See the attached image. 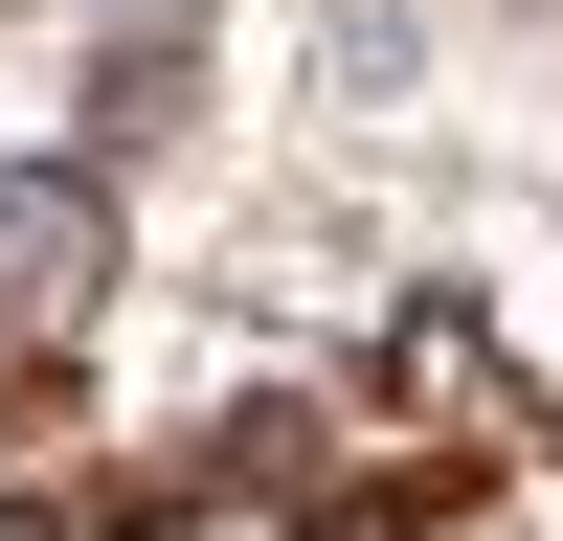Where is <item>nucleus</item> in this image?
<instances>
[{
  "instance_id": "f257e3e1",
  "label": "nucleus",
  "mask_w": 563,
  "mask_h": 541,
  "mask_svg": "<svg viewBox=\"0 0 563 541\" xmlns=\"http://www.w3.org/2000/svg\"><path fill=\"white\" fill-rule=\"evenodd\" d=\"M68 249H90L68 203H0V316H68Z\"/></svg>"
}]
</instances>
